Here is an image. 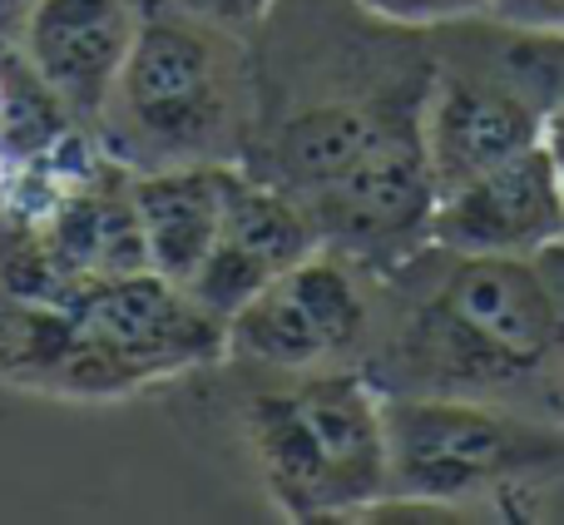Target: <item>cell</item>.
Instances as JSON below:
<instances>
[{
  "mask_svg": "<svg viewBox=\"0 0 564 525\" xmlns=\"http://www.w3.org/2000/svg\"><path fill=\"white\" fill-rule=\"evenodd\" d=\"M564 95V35L460 15L431 30L426 154L441 194L470 174L540 144Z\"/></svg>",
  "mask_w": 564,
  "mask_h": 525,
  "instance_id": "6",
  "label": "cell"
},
{
  "mask_svg": "<svg viewBox=\"0 0 564 525\" xmlns=\"http://www.w3.org/2000/svg\"><path fill=\"white\" fill-rule=\"evenodd\" d=\"M555 238H564V174L545 139L446 189L431 218V244L466 254H530Z\"/></svg>",
  "mask_w": 564,
  "mask_h": 525,
  "instance_id": "9",
  "label": "cell"
},
{
  "mask_svg": "<svg viewBox=\"0 0 564 525\" xmlns=\"http://www.w3.org/2000/svg\"><path fill=\"white\" fill-rule=\"evenodd\" d=\"M144 20V0H35L15 50L59 105L95 129V115Z\"/></svg>",
  "mask_w": 564,
  "mask_h": 525,
  "instance_id": "11",
  "label": "cell"
},
{
  "mask_svg": "<svg viewBox=\"0 0 564 525\" xmlns=\"http://www.w3.org/2000/svg\"><path fill=\"white\" fill-rule=\"evenodd\" d=\"M381 272L317 244L228 318V357L258 367L317 372L367 362L377 338Z\"/></svg>",
  "mask_w": 564,
  "mask_h": 525,
  "instance_id": "7",
  "label": "cell"
},
{
  "mask_svg": "<svg viewBox=\"0 0 564 525\" xmlns=\"http://www.w3.org/2000/svg\"><path fill=\"white\" fill-rule=\"evenodd\" d=\"M169 407L238 461L292 525L361 521L387 496L381 392L357 367H258L224 357L169 387Z\"/></svg>",
  "mask_w": 564,
  "mask_h": 525,
  "instance_id": "3",
  "label": "cell"
},
{
  "mask_svg": "<svg viewBox=\"0 0 564 525\" xmlns=\"http://www.w3.org/2000/svg\"><path fill=\"white\" fill-rule=\"evenodd\" d=\"M387 496L431 501L460 521H535L564 486V427L480 397H381Z\"/></svg>",
  "mask_w": 564,
  "mask_h": 525,
  "instance_id": "5",
  "label": "cell"
},
{
  "mask_svg": "<svg viewBox=\"0 0 564 525\" xmlns=\"http://www.w3.org/2000/svg\"><path fill=\"white\" fill-rule=\"evenodd\" d=\"M164 6L184 10V15L204 20V25H218L238 40H253L263 30V20L273 15L278 0H164Z\"/></svg>",
  "mask_w": 564,
  "mask_h": 525,
  "instance_id": "15",
  "label": "cell"
},
{
  "mask_svg": "<svg viewBox=\"0 0 564 525\" xmlns=\"http://www.w3.org/2000/svg\"><path fill=\"white\" fill-rule=\"evenodd\" d=\"M351 6H361L367 15H377V20H391V25L436 30V25H446V20H460V15L486 10V0H351Z\"/></svg>",
  "mask_w": 564,
  "mask_h": 525,
  "instance_id": "14",
  "label": "cell"
},
{
  "mask_svg": "<svg viewBox=\"0 0 564 525\" xmlns=\"http://www.w3.org/2000/svg\"><path fill=\"white\" fill-rule=\"evenodd\" d=\"M253 129L248 40L144 0V20L95 115V139L124 169L238 164Z\"/></svg>",
  "mask_w": 564,
  "mask_h": 525,
  "instance_id": "4",
  "label": "cell"
},
{
  "mask_svg": "<svg viewBox=\"0 0 564 525\" xmlns=\"http://www.w3.org/2000/svg\"><path fill=\"white\" fill-rule=\"evenodd\" d=\"M317 244L322 238H317V228H312L307 208L238 164L218 238L184 288L194 292L214 318L228 322L253 292H263L278 272H288L292 262L307 258Z\"/></svg>",
  "mask_w": 564,
  "mask_h": 525,
  "instance_id": "10",
  "label": "cell"
},
{
  "mask_svg": "<svg viewBox=\"0 0 564 525\" xmlns=\"http://www.w3.org/2000/svg\"><path fill=\"white\" fill-rule=\"evenodd\" d=\"M69 308L95 332L99 347L115 357L134 397L154 387H174V382L228 357V322L214 318L184 282L154 268L89 282Z\"/></svg>",
  "mask_w": 564,
  "mask_h": 525,
  "instance_id": "8",
  "label": "cell"
},
{
  "mask_svg": "<svg viewBox=\"0 0 564 525\" xmlns=\"http://www.w3.org/2000/svg\"><path fill=\"white\" fill-rule=\"evenodd\" d=\"M30 10H35V0H0V40L15 45V35H20V25H25Z\"/></svg>",
  "mask_w": 564,
  "mask_h": 525,
  "instance_id": "17",
  "label": "cell"
},
{
  "mask_svg": "<svg viewBox=\"0 0 564 525\" xmlns=\"http://www.w3.org/2000/svg\"><path fill=\"white\" fill-rule=\"evenodd\" d=\"M6 179H10V164H6V154H0V194H6Z\"/></svg>",
  "mask_w": 564,
  "mask_h": 525,
  "instance_id": "20",
  "label": "cell"
},
{
  "mask_svg": "<svg viewBox=\"0 0 564 525\" xmlns=\"http://www.w3.org/2000/svg\"><path fill=\"white\" fill-rule=\"evenodd\" d=\"M0 387L50 401H124L134 387L65 302L0 292Z\"/></svg>",
  "mask_w": 564,
  "mask_h": 525,
  "instance_id": "12",
  "label": "cell"
},
{
  "mask_svg": "<svg viewBox=\"0 0 564 525\" xmlns=\"http://www.w3.org/2000/svg\"><path fill=\"white\" fill-rule=\"evenodd\" d=\"M545 411L564 427V362H560V372H555V382H550V397H545Z\"/></svg>",
  "mask_w": 564,
  "mask_h": 525,
  "instance_id": "19",
  "label": "cell"
},
{
  "mask_svg": "<svg viewBox=\"0 0 564 525\" xmlns=\"http://www.w3.org/2000/svg\"><path fill=\"white\" fill-rule=\"evenodd\" d=\"M486 15L520 30H550L564 35V0H486Z\"/></svg>",
  "mask_w": 564,
  "mask_h": 525,
  "instance_id": "16",
  "label": "cell"
},
{
  "mask_svg": "<svg viewBox=\"0 0 564 525\" xmlns=\"http://www.w3.org/2000/svg\"><path fill=\"white\" fill-rule=\"evenodd\" d=\"M253 129L238 164L302 208L367 159L426 144L431 30L351 0H278L253 40Z\"/></svg>",
  "mask_w": 564,
  "mask_h": 525,
  "instance_id": "1",
  "label": "cell"
},
{
  "mask_svg": "<svg viewBox=\"0 0 564 525\" xmlns=\"http://www.w3.org/2000/svg\"><path fill=\"white\" fill-rule=\"evenodd\" d=\"M238 164H178L134 174V208L144 228V258L154 272L188 282L214 248L234 194Z\"/></svg>",
  "mask_w": 564,
  "mask_h": 525,
  "instance_id": "13",
  "label": "cell"
},
{
  "mask_svg": "<svg viewBox=\"0 0 564 525\" xmlns=\"http://www.w3.org/2000/svg\"><path fill=\"white\" fill-rule=\"evenodd\" d=\"M560 362L564 238L530 254L426 244L381 272L377 338L361 362L381 397H480L545 411Z\"/></svg>",
  "mask_w": 564,
  "mask_h": 525,
  "instance_id": "2",
  "label": "cell"
},
{
  "mask_svg": "<svg viewBox=\"0 0 564 525\" xmlns=\"http://www.w3.org/2000/svg\"><path fill=\"white\" fill-rule=\"evenodd\" d=\"M545 144H550V154H555V164L564 174V95H560L555 115H550V125H545Z\"/></svg>",
  "mask_w": 564,
  "mask_h": 525,
  "instance_id": "18",
  "label": "cell"
}]
</instances>
